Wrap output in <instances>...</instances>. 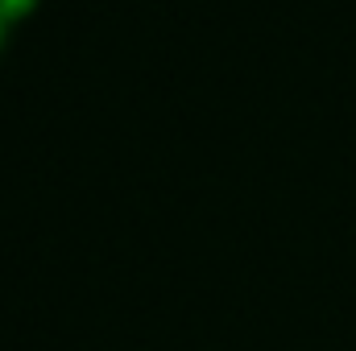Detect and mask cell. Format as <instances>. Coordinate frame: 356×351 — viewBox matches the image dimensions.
I'll use <instances>...</instances> for the list:
<instances>
[{"instance_id": "1", "label": "cell", "mask_w": 356, "mask_h": 351, "mask_svg": "<svg viewBox=\"0 0 356 351\" xmlns=\"http://www.w3.org/2000/svg\"><path fill=\"white\" fill-rule=\"evenodd\" d=\"M0 33H4V12H0Z\"/></svg>"}]
</instances>
